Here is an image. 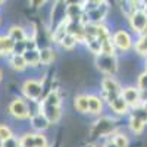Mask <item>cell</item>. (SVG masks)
Wrapping results in <instances>:
<instances>
[{"mask_svg": "<svg viewBox=\"0 0 147 147\" xmlns=\"http://www.w3.org/2000/svg\"><path fill=\"white\" fill-rule=\"evenodd\" d=\"M13 46H15V43L7 35H0V57L10 56L13 53Z\"/></svg>", "mask_w": 147, "mask_h": 147, "instance_id": "obj_21", "label": "cell"}, {"mask_svg": "<svg viewBox=\"0 0 147 147\" xmlns=\"http://www.w3.org/2000/svg\"><path fill=\"white\" fill-rule=\"evenodd\" d=\"M21 93L27 102H40L44 97V84L40 80L28 78L24 81L21 87Z\"/></svg>", "mask_w": 147, "mask_h": 147, "instance_id": "obj_2", "label": "cell"}, {"mask_svg": "<svg viewBox=\"0 0 147 147\" xmlns=\"http://www.w3.org/2000/svg\"><path fill=\"white\" fill-rule=\"evenodd\" d=\"M56 59V50L52 46L40 47V66H50Z\"/></svg>", "mask_w": 147, "mask_h": 147, "instance_id": "obj_13", "label": "cell"}, {"mask_svg": "<svg viewBox=\"0 0 147 147\" xmlns=\"http://www.w3.org/2000/svg\"><path fill=\"white\" fill-rule=\"evenodd\" d=\"M21 141V147H35V140H34V132L31 131H25L19 137Z\"/></svg>", "mask_w": 147, "mask_h": 147, "instance_id": "obj_26", "label": "cell"}, {"mask_svg": "<svg viewBox=\"0 0 147 147\" xmlns=\"http://www.w3.org/2000/svg\"><path fill=\"white\" fill-rule=\"evenodd\" d=\"M0 24H2V16H0Z\"/></svg>", "mask_w": 147, "mask_h": 147, "instance_id": "obj_35", "label": "cell"}, {"mask_svg": "<svg viewBox=\"0 0 147 147\" xmlns=\"http://www.w3.org/2000/svg\"><path fill=\"white\" fill-rule=\"evenodd\" d=\"M109 107H110V110L115 113V115H118V116H125V115H128L129 113V106L127 105V102L122 99V97L119 96L118 99H115L113 102H110L109 103Z\"/></svg>", "mask_w": 147, "mask_h": 147, "instance_id": "obj_16", "label": "cell"}, {"mask_svg": "<svg viewBox=\"0 0 147 147\" xmlns=\"http://www.w3.org/2000/svg\"><path fill=\"white\" fill-rule=\"evenodd\" d=\"M78 40H77V37H74L72 34H66L65 37H63V40L60 41V47L63 49V50H68V52H71V50H74V49H75L77 46H78Z\"/></svg>", "mask_w": 147, "mask_h": 147, "instance_id": "obj_23", "label": "cell"}, {"mask_svg": "<svg viewBox=\"0 0 147 147\" xmlns=\"http://www.w3.org/2000/svg\"><path fill=\"white\" fill-rule=\"evenodd\" d=\"M12 137H15L12 128L7 124H0V143H3V141H6Z\"/></svg>", "mask_w": 147, "mask_h": 147, "instance_id": "obj_27", "label": "cell"}, {"mask_svg": "<svg viewBox=\"0 0 147 147\" xmlns=\"http://www.w3.org/2000/svg\"><path fill=\"white\" fill-rule=\"evenodd\" d=\"M34 140L35 147H50V143H49L44 132H34Z\"/></svg>", "mask_w": 147, "mask_h": 147, "instance_id": "obj_28", "label": "cell"}, {"mask_svg": "<svg viewBox=\"0 0 147 147\" xmlns=\"http://www.w3.org/2000/svg\"><path fill=\"white\" fill-rule=\"evenodd\" d=\"M105 107V100L99 94H88V115H102Z\"/></svg>", "mask_w": 147, "mask_h": 147, "instance_id": "obj_11", "label": "cell"}, {"mask_svg": "<svg viewBox=\"0 0 147 147\" xmlns=\"http://www.w3.org/2000/svg\"><path fill=\"white\" fill-rule=\"evenodd\" d=\"M7 113L16 121H25V119L31 118L28 102L24 97H19V96L10 100V103L7 106Z\"/></svg>", "mask_w": 147, "mask_h": 147, "instance_id": "obj_5", "label": "cell"}, {"mask_svg": "<svg viewBox=\"0 0 147 147\" xmlns=\"http://www.w3.org/2000/svg\"><path fill=\"white\" fill-rule=\"evenodd\" d=\"M128 24H129V27L131 30L141 35L147 31V10L144 7L141 9H134L131 13H128Z\"/></svg>", "mask_w": 147, "mask_h": 147, "instance_id": "obj_6", "label": "cell"}, {"mask_svg": "<svg viewBox=\"0 0 147 147\" xmlns=\"http://www.w3.org/2000/svg\"><path fill=\"white\" fill-rule=\"evenodd\" d=\"M100 87H102V97L107 105L118 99L122 93V85L115 77H105L100 82Z\"/></svg>", "mask_w": 147, "mask_h": 147, "instance_id": "obj_4", "label": "cell"}, {"mask_svg": "<svg viewBox=\"0 0 147 147\" xmlns=\"http://www.w3.org/2000/svg\"><path fill=\"white\" fill-rule=\"evenodd\" d=\"M110 138H112V141L116 144V147H129V138H128L127 134H124V132L116 131Z\"/></svg>", "mask_w": 147, "mask_h": 147, "instance_id": "obj_25", "label": "cell"}, {"mask_svg": "<svg viewBox=\"0 0 147 147\" xmlns=\"http://www.w3.org/2000/svg\"><path fill=\"white\" fill-rule=\"evenodd\" d=\"M137 88L141 93H147V72L146 71L143 74H140V77L137 80Z\"/></svg>", "mask_w": 147, "mask_h": 147, "instance_id": "obj_29", "label": "cell"}, {"mask_svg": "<svg viewBox=\"0 0 147 147\" xmlns=\"http://www.w3.org/2000/svg\"><path fill=\"white\" fill-rule=\"evenodd\" d=\"M94 63H96V68L102 74H105L106 77H113L118 72V68H119V62H118L116 55L100 53L99 56H94Z\"/></svg>", "mask_w": 147, "mask_h": 147, "instance_id": "obj_3", "label": "cell"}, {"mask_svg": "<svg viewBox=\"0 0 147 147\" xmlns=\"http://www.w3.org/2000/svg\"><path fill=\"white\" fill-rule=\"evenodd\" d=\"M0 147H21V141H19V137H12L3 143H0Z\"/></svg>", "mask_w": 147, "mask_h": 147, "instance_id": "obj_30", "label": "cell"}, {"mask_svg": "<svg viewBox=\"0 0 147 147\" xmlns=\"http://www.w3.org/2000/svg\"><path fill=\"white\" fill-rule=\"evenodd\" d=\"M38 105H40V112L50 122V125H55L60 121V118H62V106H46L41 103Z\"/></svg>", "mask_w": 147, "mask_h": 147, "instance_id": "obj_9", "label": "cell"}, {"mask_svg": "<svg viewBox=\"0 0 147 147\" xmlns=\"http://www.w3.org/2000/svg\"><path fill=\"white\" fill-rule=\"evenodd\" d=\"M28 68H37L40 66V49H34V50H27L22 55Z\"/></svg>", "mask_w": 147, "mask_h": 147, "instance_id": "obj_19", "label": "cell"}, {"mask_svg": "<svg viewBox=\"0 0 147 147\" xmlns=\"http://www.w3.org/2000/svg\"><path fill=\"white\" fill-rule=\"evenodd\" d=\"M128 127L131 129L132 134H141L146 128V122L143 119H140L138 116H134V115H129V121H128Z\"/></svg>", "mask_w": 147, "mask_h": 147, "instance_id": "obj_22", "label": "cell"}, {"mask_svg": "<svg viewBox=\"0 0 147 147\" xmlns=\"http://www.w3.org/2000/svg\"><path fill=\"white\" fill-rule=\"evenodd\" d=\"M82 43L85 44V47L88 49V52L93 53L94 56H99L102 53V44H100V41L97 40L96 37H87V35H85Z\"/></svg>", "mask_w": 147, "mask_h": 147, "instance_id": "obj_20", "label": "cell"}, {"mask_svg": "<svg viewBox=\"0 0 147 147\" xmlns=\"http://www.w3.org/2000/svg\"><path fill=\"white\" fill-rule=\"evenodd\" d=\"M82 16H84V10L81 2L66 5V19L69 22H81Z\"/></svg>", "mask_w": 147, "mask_h": 147, "instance_id": "obj_12", "label": "cell"}, {"mask_svg": "<svg viewBox=\"0 0 147 147\" xmlns=\"http://www.w3.org/2000/svg\"><path fill=\"white\" fill-rule=\"evenodd\" d=\"M141 107L146 110V112H147V100H143V103H141Z\"/></svg>", "mask_w": 147, "mask_h": 147, "instance_id": "obj_33", "label": "cell"}, {"mask_svg": "<svg viewBox=\"0 0 147 147\" xmlns=\"http://www.w3.org/2000/svg\"><path fill=\"white\" fill-rule=\"evenodd\" d=\"M7 63L16 72H24V71L28 69V65H27V62H25V59H24L22 55H10Z\"/></svg>", "mask_w": 147, "mask_h": 147, "instance_id": "obj_18", "label": "cell"}, {"mask_svg": "<svg viewBox=\"0 0 147 147\" xmlns=\"http://www.w3.org/2000/svg\"><path fill=\"white\" fill-rule=\"evenodd\" d=\"M84 147H102V144H97V143H94V141H91V143H87Z\"/></svg>", "mask_w": 147, "mask_h": 147, "instance_id": "obj_32", "label": "cell"}, {"mask_svg": "<svg viewBox=\"0 0 147 147\" xmlns=\"http://www.w3.org/2000/svg\"><path fill=\"white\" fill-rule=\"evenodd\" d=\"M134 50L141 56H147V34L138 35L137 41L134 43Z\"/></svg>", "mask_w": 147, "mask_h": 147, "instance_id": "obj_24", "label": "cell"}, {"mask_svg": "<svg viewBox=\"0 0 147 147\" xmlns=\"http://www.w3.org/2000/svg\"><path fill=\"white\" fill-rule=\"evenodd\" d=\"M6 35L13 43H21V41H25L28 38L27 37V30L24 28L22 25H10Z\"/></svg>", "mask_w": 147, "mask_h": 147, "instance_id": "obj_14", "label": "cell"}, {"mask_svg": "<svg viewBox=\"0 0 147 147\" xmlns=\"http://www.w3.org/2000/svg\"><path fill=\"white\" fill-rule=\"evenodd\" d=\"M116 132V119L110 116L99 118L91 128V137L93 138H110Z\"/></svg>", "mask_w": 147, "mask_h": 147, "instance_id": "obj_1", "label": "cell"}, {"mask_svg": "<svg viewBox=\"0 0 147 147\" xmlns=\"http://www.w3.org/2000/svg\"><path fill=\"white\" fill-rule=\"evenodd\" d=\"M40 103L46 105V106H62V96H60L59 90L52 88L44 94V97L40 100Z\"/></svg>", "mask_w": 147, "mask_h": 147, "instance_id": "obj_15", "label": "cell"}, {"mask_svg": "<svg viewBox=\"0 0 147 147\" xmlns=\"http://www.w3.org/2000/svg\"><path fill=\"white\" fill-rule=\"evenodd\" d=\"M2 80H3V71L0 69V82H2Z\"/></svg>", "mask_w": 147, "mask_h": 147, "instance_id": "obj_34", "label": "cell"}, {"mask_svg": "<svg viewBox=\"0 0 147 147\" xmlns=\"http://www.w3.org/2000/svg\"><path fill=\"white\" fill-rule=\"evenodd\" d=\"M30 127L34 129V132H44L50 128V122L46 119V116L41 112H37L30 118Z\"/></svg>", "mask_w": 147, "mask_h": 147, "instance_id": "obj_10", "label": "cell"}, {"mask_svg": "<svg viewBox=\"0 0 147 147\" xmlns=\"http://www.w3.org/2000/svg\"><path fill=\"white\" fill-rule=\"evenodd\" d=\"M121 97L127 102V105L129 106V109H136V107L141 106V103H143V93L137 87H134V85L122 87Z\"/></svg>", "mask_w": 147, "mask_h": 147, "instance_id": "obj_8", "label": "cell"}, {"mask_svg": "<svg viewBox=\"0 0 147 147\" xmlns=\"http://www.w3.org/2000/svg\"><path fill=\"white\" fill-rule=\"evenodd\" d=\"M74 109L77 110L78 113L81 115H85L88 113V94H84V93H80L74 97Z\"/></svg>", "mask_w": 147, "mask_h": 147, "instance_id": "obj_17", "label": "cell"}, {"mask_svg": "<svg viewBox=\"0 0 147 147\" xmlns=\"http://www.w3.org/2000/svg\"><path fill=\"white\" fill-rule=\"evenodd\" d=\"M112 43H113L115 49L119 52H128L129 49L134 47V41H132L131 34L124 28H119L112 34Z\"/></svg>", "mask_w": 147, "mask_h": 147, "instance_id": "obj_7", "label": "cell"}, {"mask_svg": "<svg viewBox=\"0 0 147 147\" xmlns=\"http://www.w3.org/2000/svg\"><path fill=\"white\" fill-rule=\"evenodd\" d=\"M102 147H116V144L112 141V138L105 140V143H102Z\"/></svg>", "mask_w": 147, "mask_h": 147, "instance_id": "obj_31", "label": "cell"}]
</instances>
